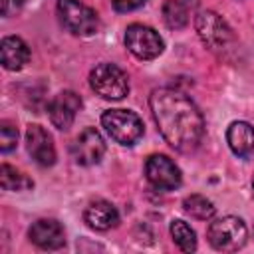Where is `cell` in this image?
Listing matches in <instances>:
<instances>
[{"label": "cell", "instance_id": "1", "mask_svg": "<svg viewBox=\"0 0 254 254\" xmlns=\"http://www.w3.org/2000/svg\"><path fill=\"white\" fill-rule=\"evenodd\" d=\"M153 119L163 139L181 153H192L204 139V119L194 101L179 89L159 87L149 97Z\"/></svg>", "mask_w": 254, "mask_h": 254}, {"label": "cell", "instance_id": "2", "mask_svg": "<svg viewBox=\"0 0 254 254\" xmlns=\"http://www.w3.org/2000/svg\"><path fill=\"white\" fill-rule=\"evenodd\" d=\"M101 125L115 143L125 147L135 145L143 137V121L129 109H107L101 115Z\"/></svg>", "mask_w": 254, "mask_h": 254}, {"label": "cell", "instance_id": "3", "mask_svg": "<svg viewBox=\"0 0 254 254\" xmlns=\"http://www.w3.org/2000/svg\"><path fill=\"white\" fill-rule=\"evenodd\" d=\"M89 87L103 99H123L129 93V77L115 64H97L89 73Z\"/></svg>", "mask_w": 254, "mask_h": 254}, {"label": "cell", "instance_id": "4", "mask_svg": "<svg viewBox=\"0 0 254 254\" xmlns=\"http://www.w3.org/2000/svg\"><path fill=\"white\" fill-rule=\"evenodd\" d=\"M248 228L238 216H222L208 226V242L218 252H236L246 244Z\"/></svg>", "mask_w": 254, "mask_h": 254}, {"label": "cell", "instance_id": "5", "mask_svg": "<svg viewBox=\"0 0 254 254\" xmlns=\"http://www.w3.org/2000/svg\"><path fill=\"white\" fill-rule=\"evenodd\" d=\"M194 28H196L200 42L212 52L224 50L234 40V34H232V28L228 26V22L212 10L198 12L194 16Z\"/></svg>", "mask_w": 254, "mask_h": 254}, {"label": "cell", "instance_id": "6", "mask_svg": "<svg viewBox=\"0 0 254 254\" xmlns=\"http://www.w3.org/2000/svg\"><path fill=\"white\" fill-rule=\"evenodd\" d=\"M58 16L64 28L75 36H91L99 28L97 14L79 0H58Z\"/></svg>", "mask_w": 254, "mask_h": 254}, {"label": "cell", "instance_id": "7", "mask_svg": "<svg viewBox=\"0 0 254 254\" xmlns=\"http://www.w3.org/2000/svg\"><path fill=\"white\" fill-rule=\"evenodd\" d=\"M125 48L137 60H155L163 54L165 44L159 32H155L153 28L143 24H131L125 30Z\"/></svg>", "mask_w": 254, "mask_h": 254}, {"label": "cell", "instance_id": "8", "mask_svg": "<svg viewBox=\"0 0 254 254\" xmlns=\"http://www.w3.org/2000/svg\"><path fill=\"white\" fill-rule=\"evenodd\" d=\"M145 177L159 190H175L183 183L181 169L167 155H151L145 163Z\"/></svg>", "mask_w": 254, "mask_h": 254}, {"label": "cell", "instance_id": "9", "mask_svg": "<svg viewBox=\"0 0 254 254\" xmlns=\"http://www.w3.org/2000/svg\"><path fill=\"white\" fill-rule=\"evenodd\" d=\"M103 153H105V141L99 135V131L93 127L83 129L71 145V157L81 167L97 165L101 161Z\"/></svg>", "mask_w": 254, "mask_h": 254}, {"label": "cell", "instance_id": "10", "mask_svg": "<svg viewBox=\"0 0 254 254\" xmlns=\"http://www.w3.org/2000/svg\"><path fill=\"white\" fill-rule=\"evenodd\" d=\"M81 109V97L75 91H60L48 105V117L52 125L60 131H65L75 121L77 111Z\"/></svg>", "mask_w": 254, "mask_h": 254}, {"label": "cell", "instance_id": "11", "mask_svg": "<svg viewBox=\"0 0 254 254\" xmlns=\"http://www.w3.org/2000/svg\"><path fill=\"white\" fill-rule=\"evenodd\" d=\"M26 149L40 167H52L56 163V147L52 135L42 125H30L26 129Z\"/></svg>", "mask_w": 254, "mask_h": 254}, {"label": "cell", "instance_id": "12", "mask_svg": "<svg viewBox=\"0 0 254 254\" xmlns=\"http://www.w3.org/2000/svg\"><path fill=\"white\" fill-rule=\"evenodd\" d=\"M28 238L40 250H58V248H62L65 244L64 226L54 218L36 220L28 230Z\"/></svg>", "mask_w": 254, "mask_h": 254}, {"label": "cell", "instance_id": "13", "mask_svg": "<svg viewBox=\"0 0 254 254\" xmlns=\"http://www.w3.org/2000/svg\"><path fill=\"white\" fill-rule=\"evenodd\" d=\"M83 220L93 230H109L119 224V212L109 200H93L83 210Z\"/></svg>", "mask_w": 254, "mask_h": 254}, {"label": "cell", "instance_id": "14", "mask_svg": "<svg viewBox=\"0 0 254 254\" xmlns=\"http://www.w3.org/2000/svg\"><path fill=\"white\" fill-rule=\"evenodd\" d=\"M226 143L230 151L240 159L254 155V127L246 121H234L226 129Z\"/></svg>", "mask_w": 254, "mask_h": 254}, {"label": "cell", "instance_id": "15", "mask_svg": "<svg viewBox=\"0 0 254 254\" xmlns=\"http://www.w3.org/2000/svg\"><path fill=\"white\" fill-rule=\"evenodd\" d=\"M30 60V48L28 44L18 36H6L0 42V62L6 69L18 71L22 69Z\"/></svg>", "mask_w": 254, "mask_h": 254}, {"label": "cell", "instance_id": "16", "mask_svg": "<svg viewBox=\"0 0 254 254\" xmlns=\"http://www.w3.org/2000/svg\"><path fill=\"white\" fill-rule=\"evenodd\" d=\"M198 0H167L163 4V20L167 28L181 30L189 24L192 12L196 10Z\"/></svg>", "mask_w": 254, "mask_h": 254}, {"label": "cell", "instance_id": "17", "mask_svg": "<svg viewBox=\"0 0 254 254\" xmlns=\"http://www.w3.org/2000/svg\"><path fill=\"white\" fill-rule=\"evenodd\" d=\"M183 210L187 214H190L192 218H196V220H210L216 212L214 204L202 194H189L183 200Z\"/></svg>", "mask_w": 254, "mask_h": 254}, {"label": "cell", "instance_id": "18", "mask_svg": "<svg viewBox=\"0 0 254 254\" xmlns=\"http://www.w3.org/2000/svg\"><path fill=\"white\" fill-rule=\"evenodd\" d=\"M169 230H171L173 242H175L183 252H192V250H196V234H194V230L190 228L189 222L177 218V220L171 222Z\"/></svg>", "mask_w": 254, "mask_h": 254}, {"label": "cell", "instance_id": "19", "mask_svg": "<svg viewBox=\"0 0 254 254\" xmlns=\"http://www.w3.org/2000/svg\"><path fill=\"white\" fill-rule=\"evenodd\" d=\"M0 185H2L4 190H24V189L32 187V181L26 179V175L16 171L8 163H2V167H0Z\"/></svg>", "mask_w": 254, "mask_h": 254}, {"label": "cell", "instance_id": "20", "mask_svg": "<svg viewBox=\"0 0 254 254\" xmlns=\"http://www.w3.org/2000/svg\"><path fill=\"white\" fill-rule=\"evenodd\" d=\"M16 143H18V129L4 121L0 125V149H2V153H10L16 147Z\"/></svg>", "mask_w": 254, "mask_h": 254}, {"label": "cell", "instance_id": "21", "mask_svg": "<svg viewBox=\"0 0 254 254\" xmlns=\"http://www.w3.org/2000/svg\"><path fill=\"white\" fill-rule=\"evenodd\" d=\"M147 0H111L113 8L117 12H131V10H137L145 4Z\"/></svg>", "mask_w": 254, "mask_h": 254}, {"label": "cell", "instance_id": "22", "mask_svg": "<svg viewBox=\"0 0 254 254\" xmlns=\"http://www.w3.org/2000/svg\"><path fill=\"white\" fill-rule=\"evenodd\" d=\"M26 0H0V10H2V16H10V14H16L22 6H24Z\"/></svg>", "mask_w": 254, "mask_h": 254}, {"label": "cell", "instance_id": "23", "mask_svg": "<svg viewBox=\"0 0 254 254\" xmlns=\"http://www.w3.org/2000/svg\"><path fill=\"white\" fill-rule=\"evenodd\" d=\"M252 192H254V179H252Z\"/></svg>", "mask_w": 254, "mask_h": 254}]
</instances>
